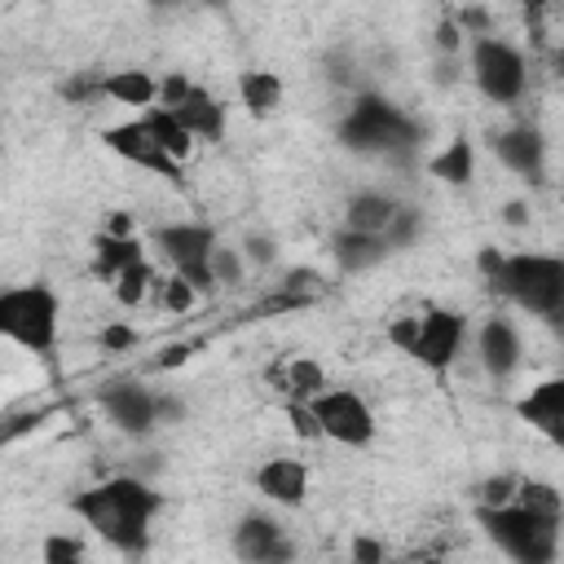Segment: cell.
Instances as JSON below:
<instances>
[{"mask_svg":"<svg viewBox=\"0 0 564 564\" xmlns=\"http://www.w3.org/2000/svg\"><path fill=\"white\" fill-rule=\"evenodd\" d=\"M427 172L436 181H445V185H467L476 176V150H471V141L467 137H454L436 159H427Z\"/></svg>","mask_w":564,"mask_h":564,"instance_id":"7402d4cb","label":"cell"},{"mask_svg":"<svg viewBox=\"0 0 564 564\" xmlns=\"http://www.w3.org/2000/svg\"><path fill=\"white\" fill-rule=\"evenodd\" d=\"M132 339H137V335H132L128 326H106V330H101V348H106V352H115V348H128Z\"/></svg>","mask_w":564,"mask_h":564,"instance_id":"83f0119b","label":"cell"},{"mask_svg":"<svg viewBox=\"0 0 564 564\" xmlns=\"http://www.w3.org/2000/svg\"><path fill=\"white\" fill-rule=\"evenodd\" d=\"M132 260H145V242L137 238V234H110V229H101L97 238H93V247H88V273L97 278V282H115Z\"/></svg>","mask_w":564,"mask_h":564,"instance_id":"2e32d148","label":"cell"},{"mask_svg":"<svg viewBox=\"0 0 564 564\" xmlns=\"http://www.w3.org/2000/svg\"><path fill=\"white\" fill-rule=\"evenodd\" d=\"M555 66H560V75H564V53H560V62H555Z\"/></svg>","mask_w":564,"mask_h":564,"instance_id":"f1b7e54d","label":"cell"},{"mask_svg":"<svg viewBox=\"0 0 564 564\" xmlns=\"http://www.w3.org/2000/svg\"><path fill=\"white\" fill-rule=\"evenodd\" d=\"M154 247L159 256L167 260L172 273L189 278L203 295L216 291V273H212V256H216V229L203 225V220H172V225H159L154 229Z\"/></svg>","mask_w":564,"mask_h":564,"instance_id":"52a82bcc","label":"cell"},{"mask_svg":"<svg viewBox=\"0 0 564 564\" xmlns=\"http://www.w3.org/2000/svg\"><path fill=\"white\" fill-rule=\"evenodd\" d=\"M251 485L264 502L273 507H286V511H300L313 494V467L295 454H269L256 471H251Z\"/></svg>","mask_w":564,"mask_h":564,"instance_id":"30bf717a","label":"cell"},{"mask_svg":"<svg viewBox=\"0 0 564 564\" xmlns=\"http://www.w3.org/2000/svg\"><path fill=\"white\" fill-rule=\"evenodd\" d=\"M489 145H494L498 163H502L507 172L524 176V181H538V176L546 172V141H542V132L529 128V123H516V128L494 132Z\"/></svg>","mask_w":564,"mask_h":564,"instance_id":"4fadbf2b","label":"cell"},{"mask_svg":"<svg viewBox=\"0 0 564 564\" xmlns=\"http://www.w3.org/2000/svg\"><path fill=\"white\" fill-rule=\"evenodd\" d=\"M154 291H159V304H163L167 313H189V308L198 304V295H203V291H198L189 278H181V273L159 278V286H154Z\"/></svg>","mask_w":564,"mask_h":564,"instance_id":"cb8c5ba5","label":"cell"},{"mask_svg":"<svg viewBox=\"0 0 564 564\" xmlns=\"http://www.w3.org/2000/svg\"><path fill=\"white\" fill-rule=\"evenodd\" d=\"M172 115L198 137V141H225V128H229V110H225V101L212 93V88H203V84H194L176 106H172Z\"/></svg>","mask_w":564,"mask_h":564,"instance_id":"9a60e30c","label":"cell"},{"mask_svg":"<svg viewBox=\"0 0 564 564\" xmlns=\"http://www.w3.org/2000/svg\"><path fill=\"white\" fill-rule=\"evenodd\" d=\"M212 273H216V286H220V282H242V256H238L234 247H216Z\"/></svg>","mask_w":564,"mask_h":564,"instance_id":"4316f807","label":"cell"},{"mask_svg":"<svg viewBox=\"0 0 564 564\" xmlns=\"http://www.w3.org/2000/svg\"><path fill=\"white\" fill-rule=\"evenodd\" d=\"M313 410H317L322 436L344 449H366L379 436V419L357 388H322L313 397Z\"/></svg>","mask_w":564,"mask_h":564,"instance_id":"ba28073f","label":"cell"},{"mask_svg":"<svg viewBox=\"0 0 564 564\" xmlns=\"http://www.w3.org/2000/svg\"><path fill=\"white\" fill-rule=\"evenodd\" d=\"M516 502H520L524 511H533V516L551 520V524H564V494H560V485H551V480H538V476H520Z\"/></svg>","mask_w":564,"mask_h":564,"instance_id":"603a6c76","label":"cell"},{"mask_svg":"<svg viewBox=\"0 0 564 564\" xmlns=\"http://www.w3.org/2000/svg\"><path fill=\"white\" fill-rule=\"evenodd\" d=\"M467 339H471V322H467V313L463 308H445V304H436V308H423V317H419V335H414V344H410V361L414 366H423L427 375H436V379H445L454 366H458V357L467 352Z\"/></svg>","mask_w":564,"mask_h":564,"instance_id":"8992f818","label":"cell"},{"mask_svg":"<svg viewBox=\"0 0 564 564\" xmlns=\"http://www.w3.org/2000/svg\"><path fill=\"white\" fill-rule=\"evenodd\" d=\"M198 4H220V0H198Z\"/></svg>","mask_w":564,"mask_h":564,"instance_id":"f546056e","label":"cell"},{"mask_svg":"<svg viewBox=\"0 0 564 564\" xmlns=\"http://www.w3.org/2000/svg\"><path fill=\"white\" fill-rule=\"evenodd\" d=\"M101 145H106L110 154H119L123 163L141 167V172H154V176H167V181L181 176V163L167 154V145H163V137H159L150 110H141V115H132V119H123V123L101 128Z\"/></svg>","mask_w":564,"mask_h":564,"instance_id":"9c48e42d","label":"cell"},{"mask_svg":"<svg viewBox=\"0 0 564 564\" xmlns=\"http://www.w3.org/2000/svg\"><path fill=\"white\" fill-rule=\"evenodd\" d=\"M397 212H401V203H397L392 194H383V189H357V194L348 198V207H344V229L383 238L388 225L397 220Z\"/></svg>","mask_w":564,"mask_h":564,"instance_id":"ac0fdd59","label":"cell"},{"mask_svg":"<svg viewBox=\"0 0 564 564\" xmlns=\"http://www.w3.org/2000/svg\"><path fill=\"white\" fill-rule=\"evenodd\" d=\"M238 101H242V110L251 119H269L286 101V79L278 70H269V66H251V70L238 75Z\"/></svg>","mask_w":564,"mask_h":564,"instance_id":"d6986e66","label":"cell"},{"mask_svg":"<svg viewBox=\"0 0 564 564\" xmlns=\"http://www.w3.org/2000/svg\"><path fill=\"white\" fill-rule=\"evenodd\" d=\"M159 511H163V494L150 489L141 476H106L70 498V516H79L88 533H97L101 542L128 555L145 546V533Z\"/></svg>","mask_w":564,"mask_h":564,"instance_id":"6da1fadb","label":"cell"},{"mask_svg":"<svg viewBox=\"0 0 564 564\" xmlns=\"http://www.w3.org/2000/svg\"><path fill=\"white\" fill-rule=\"evenodd\" d=\"M476 361H480V370L489 379H507V375L520 370L524 339H520V330H516V322L507 313H489L480 322V330H476Z\"/></svg>","mask_w":564,"mask_h":564,"instance_id":"7c38bea8","label":"cell"},{"mask_svg":"<svg viewBox=\"0 0 564 564\" xmlns=\"http://www.w3.org/2000/svg\"><path fill=\"white\" fill-rule=\"evenodd\" d=\"M84 555H88V546L75 533H48L40 542V560L44 564H70V560H84Z\"/></svg>","mask_w":564,"mask_h":564,"instance_id":"d4e9b609","label":"cell"},{"mask_svg":"<svg viewBox=\"0 0 564 564\" xmlns=\"http://www.w3.org/2000/svg\"><path fill=\"white\" fill-rule=\"evenodd\" d=\"M234 551L242 560H282L291 546H286V533L264 520V516H247L238 529H234Z\"/></svg>","mask_w":564,"mask_h":564,"instance_id":"ffe728a7","label":"cell"},{"mask_svg":"<svg viewBox=\"0 0 564 564\" xmlns=\"http://www.w3.org/2000/svg\"><path fill=\"white\" fill-rule=\"evenodd\" d=\"M467 70L476 93L494 106H516L529 93V62L502 35H476L467 48Z\"/></svg>","mask_w":564,"mask_h":564,"instance_id":"277c9868","label":"cell"},{"mask_svg":"<svg viewBox=\"0 0 564 564\" xmlns=\"http://www.w3.org/2000/svg\"><path fill=\"white\" fill-rule=\"evenodd\" d=\"M480 524L485 533L494 538V546L511 560H551L555 546H560V524L524 511L520 502H507V507H480Z\"/></svg>","mask_w":564,"mask_h":564,"instance_id":"5b68a950","label":"cell"},{"mask_svg":"<svg viewBox=\"0 0 564 564\" xmlns=\"http://www.w3.org/2000/svg\"><path fill=\"white\" fill-rule=\"evenodd\" d=\"M489 286L542 326H564V256L555 251H507Z\"/></svg>","mask_w":564,"mask_h":564,"instance_id":"7a4b0ae2","label":"cell"},{"mask_svg":"<svg viewBox=\"0 0 564 564\" xmlns=\"http://www.w3.org/2000/svg\"><path fill=\"white\" fill-rule=\"evenodd\" d=\"M101 410L110 419V427L128 432V436H145L159 423V397L141 383H123V388H106Z\"/></svg>","mask_w":564,"mask_h":564,"instance_id":"5bb4252c","label":"cell"},{"mask_svg":"<svg viewBox=\"0 0 564 564\" xmlns=\"http://www.w3.org/2000/svg\"><path fill=\"white\" fill-rule=\"evenodd\" d=\"M560 198H564V181H560Z\"/></svg>","mask_w":564,"mask_h":564,"instance_id":"4dcf8cb0","label":"cell"},{"mask_svg":"<svg viewBox=\"0 0 564 564\" xmlns=\"http://www.w3.org/2000/svg\"><path fill=\"white\" fill-rule=\"evenodd\" d=\"M516 419L555 449H564V375H546L529 383L516 401Z\"/></svg>","mask_w":564,"mask_h":564,"instance_id":"8fae6325","label":"cell"},{"mask_svg":"<svg viewBox=\"0 0 564 564\" xmlns=\"http://www.w3.org/2000/svg\"><path fill=\"white\" fill-rule=\"evenodd\" d=\"M516 489H520V476H489L480 485V507H507L516 502Z\"/></svg>","mask_w":564,"mask_h":564,"instance_id":"484cf974","label":"cell"},{"mask_svg":"<svg viewBox=\"0 0 564 564\" xmlns=\"http://www.w3.org/2000/svg\"><path fill=\"white\" fill-rule=\"evenodd\" d=\"M0 335L35 357H48L62 335V295L44 282H13L0 291Z\"/></svg>","mask_w":564,"mask_h":564,"instance_id":"3957f363","label":"cell"},{"mask_svg":"<svg viewBox=\"0 0 564 564\" xmlns=\"http://www.w3.org/2000/svg\"><path fill=\"white\" fill-rule=\"evenodd\" d=\"M154 286H159V273H154V264H150V256H145V260H132V264L110 282V295H115L119 308H141V304L154 295Z\"/></svg>","mask_w":564,"mask_h":564,"instance_id":"44dd1931","label":"cell"},{"mask_svg":"<svg viewBox=\"0 0 564 564\" xmlns=\"http://www.w3.org/2000/svg\"><path fill=\"white\" fill-rule=\"evenodd\" d=\"M97 97H110L115 106H128V110H150V106H159V79L145 66L106 70V75H97Z\"/></svg>","mask_w":564,"mask_h":564,"instance_id":"e0dca14e","label":"cell"}]
</instances>
